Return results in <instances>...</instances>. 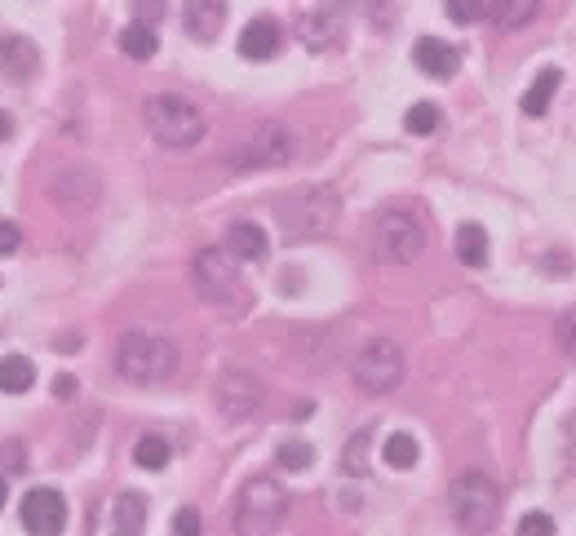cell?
<instances>
[{
  "label": "cell",
  "instance_id": "cell-23",
  "mask_svg": "<svg viewBox=\"0 0 576 536\" xmlns=\"http://www.w3.org/2000/svg\"><path fill=\"white\" fill-rule=\"evenodd\" d=\"M457 257H461V266H483V262H488V231H483L479 222L457 226Z\"/></svg>",
  "mask_w": 576,
  "mask_h": 536
},
{
  "label": "cell",
  "instance_id": "cell-17",
  "mask_svg": "<svg viewBox=\"0 0 576 536\" xmlns=\"http://www.w3.org/2000/svg\"><path fill=\"white\" fill-rule=\"evenodd\" d=\"M182 23H187L191 40H213L226 23V5L222 0H191V5H182Z\"/></svg>",
  "mask_w": 576,
  "mask_h": 536
},
{
  "label": "cell",
  "instance_id": "cell-35",
  "mask_svg": "<svg viewBox=\"0 0 576 536\" xmlns=\"http://www.w3.org/2000/svg\"><path fill=\"white\" fill-rule=\"evenodd\" d=\"M18 244H23V231H18L14 222H0V253H18Z\"/></svg>",
  "mask_w": 576,
  "mask_h": 536
},
{
  "label": "cell",
  "instance_id": "cell-24",
  "mask_svg": "<svg viewBox=\"0 0 576 536\" xmlns=\"http://www.w3.org/2000/svg\"><path fill=\"white\" fill-rule=\"evenodd\" d=\"M488 18H497L501 32H519L537 18V5L532 0H501V5H488Z\"/></svg>",
  "mask_w": 576,
  "mask_h": 536
},
{
  "label": "cell",
  "instance_id": "cell-5",
  "mask_svg": "<svg viewBox=\"0 0 576 536\" xmlns=\"http://www.w3.org/2000/svg\"><path fill=\"white\" fill-rule=\"evenodd\" d=\"M116 368L120 377L138 381V386H156V381H169L178 373V346L164 342V337H147V333H125L116 350Z\"/></svg>",
  "mask_w": 576,
  "mask_h": 536
},
{
  "label": "cell",
  "instance_id": "cell-31",
  "mask_svg": "<svg viewBox=\"0 0 576 536\" xmlns=\"http://www.w3.org/2000/svg\"><path fill=\"white\" fill-rule=\"evenodd\" d=\"M519 536H554V519L541 514V510H528L519 519Z\"/></svg>",
  "mask_w": 576,
  "mask_h": 536
},
{
  "label": "cell",
  "instance_id": "cell-1",
  "mask_svg": "<svg viewBox=\"0 0 576 536\" xmlns=\"http://www.w3.org/2000/svg\"><path fill=\"white\" fill-rule=\"evenodd\" d=\"M337 191L333 187H306V191H293L275 204V222L288 240H320V235L333 231L337 222Z\"/></svg>",
  "mask_w": 576,
  "mask_h": 536
},
{
  "label": "cell",
  "instance_id": "cell-30",
  "mask_svg": "<svg viewBox=\"0 0 576 536\" xmlns=\"http://www.w3.org/2000/svg\"><path fill=\"white\" fill-rule=\"evenodd\" d=\"M554 342H559L563 355L576 359V306L572 311H563L559 319H554Z\"/></svg>",
  "mask_w": 576,
  "mask_h": 536
},
{
  "label": "cell",
  "instance_id": "cell-4",
  "mask_svg": "<svg viewBox=\"0 0 576 536\" xmlns=\"http://www.w3.org/2000/svg\"><path fill=\"white\" fill-rule=\"evenodd\" d=\"M284 514H288V492L262 474V479H249L240 488L231 510V528L235 536H271L284 523Z\"/></svg>",
  "mask_w": 576,
  "mask_h": 536
},
{
  "label": "cell",
  "instance_id": "cell-34",
  "mask_svg": "<svg viewBox=\"0 0 576 536\" xmlns=\"http://www.w3.org/2000/svg\"><path fill=\"white\" fill-rule=\"evenodd\" d=\"M0 466H5V470H23L27 466V448H23V443L9 439L5 448H0Z\"/></svg>",
  "mask_w": 576,
  "mask_h": 536
},
{
  "label": "cell",
  "instance_id": "cell-7",
  "mask_svg": "<svg viewBox=\"0 0 576 536\" xmlns=\"http://www.w3.org/2000/svg\"><path fill=\"white\" fill-rule=\"evenodd\" d=\"M373 253L390 266H408L426 253V226L413 209H386L373 226Z\"/></svg>",
  "mask_w": 576,
  "mask_h": 536
},
{
  "label": "cell",
  "instance_id": "cell-28",
  "mask_svg": "<svg viewBox=\"0 0 576 536\" xmlns=\"http://www.w3.org/2000/svg\"><path fill=\"white\" fill-rule=\"evenodd\" d=\"M280 466L293 470V474L311 470L315 466V448H311V443H302V439H288L284 448H280Z\"/></svg>",
  "mask_w": 576,
  "mask_h": 536
},
{
  "label": "cell",
  "instance_id": "cell-26",
  "mask_svg": "<svg viewBox=\"0 0 576 536\" xmlns=\"http://www.w3.org/2000/svg\"><path fill=\"white\" fill-rule=\"evenodd\" d=\"M382 452H386V466H390V470H413V466H417V457H421L417 439H413V435H404V430H399V435H390Z\"/></svg>",
  "mask_w": 576,
  "mask_h": 536
},
{
  "label": "cell",
  "instance_id": "cell-22",
  "mask_svg": "<svg viewBox=\"0 0 576 536\" xmlns=\"http://www.w3.org/2000/svg\"><path fill=\"white\" fill-rule=\"evenodd\" d=\"M120 54H129L133 63H151L156 58V49H160V40H156V32H151L147 23H129L125 32H120Z\"/></svg>",
  "mask_w": 576,
  "mask_h": 536
},
{
  "label": "cell",
  "instance_id": "cell-19",
  "mask_svg": "<svg viewBox=\"0 0 576 536\" xmlns=\"http://www.w3.org/2000/svg\"><path fill=\"white\" fill-rule=\"evenodd\" d=\"M147 523V501L138 492H120L116 497V519H111V536H142Z\"/></svg>",
  "mask_w": 576,
  "mask_h": 536
},
{
  "label": "cell",
  "instance_id": "cell-27",
  "mask_svg": "<svg viewBox=\"0 0 576 536\" xmlns=\"http://www.w3.org/2000/svg\"><path fill=\"white\" fill-rule=\"evenodd\" d=\"M404 125H408V133L426 138V133H435L439 125H444V111H439L435 102H413V107H408V116H404Z\"/></svg>",
  "mask_w": 576,
  "mask_h": 536
},
{
  "label": "cell",
  "instance_id": "cell-18",
  "mask_svg": "<svg viewBox=\"0 0 576 536\" xmlns=\"http://www.w3.org/2000/svg\"><path fill=\"white\" fill-rule=\"evenodd\" d=\"M226 249L235 257H244V262H262L266 253H271V240H266V231L257 222H231V231H226Z\"/></svg>",
  "mask_w": 576,
  "mask_h": 536
},
{
  "label": "cell",
  "instance_id": "cell-13",
  "mask_svg": "<svg viewBox=\"0 0 576 536\" xmlns=\"http://www.w3.org/2000/svg\"><path fill=\"white\" fill-rule=\"evenodd\" d=\"M102 191L98 173L89 169V164H71V169H63L54 178V200L67 204V209H85V204H94Z\"/></svg>",
  "mask_w": 576,
  "mask_h": 536
},
{
  "label": "cell",
  "instance_id": "cell-36",
  "mask_svg": "<svg viewBox=\"0 0 576 536\" xmlns=\"http://www.w3.org/2000/svg\"><path fill=\"white\" fill-rule=\"evenodd\" d=\"M76 377L71 373H63V377H54V399H76Z\"/></svg>",
  "mask_w": 576,
  "mask_h": 536
},
{
  "label": "cell",
  "instance_id": "cell-33",
  "mask_svg": "<svg viewBox=\"0 0 576 536\" xmlns=\"http://www.w3.org/2000/svg\"><path fill=\"white\" fill-rule=\"evenodd\" d=\"M448 18H457V23H475V18H488V5H475V0H448Z\"/></svg>",
  "mask_w": 576,
  "mask_h": 536
},
{
  "label": "cell",
  "instance_id": "cell-6",
  "mask_svg": "<svg viewBox=\"0 0 576 536\" xmlns=\"http://www.w3.org/2000/svg\"><path fill=\"white\" fill-rule=\"evenodd\" d=\"M191 284L204 302L213 306H235L244 302V280H240V257L231 249H200L191 262Z\"/></svg>",
  "mask_w": 576,
  "mask_h": 536
},
{
  "label": "cell",
  "instance_id": "cell-37",
  "mask_svg": "<svg viewBox=\"0 0 576 536\" xmlns=\"http://www.w3.org/2000/svg\"><path fill=\"white\" fill-rule=\"evenodd\" d=\"M9 133H14V116H9V111H0V142H9Z\"/></svg>",
  "mask_w": 576,
  "mask_h": 536
},
{
  "label": "cell",
  "instance_id": "cell-39",
  "mask_svg": "<svg viewBox=\"0 0 576 536\" xmlns=\"http://www.w3.org/2000/svg\"><path fill=\"white\" fill-rule=\"evenodd\" d=\"M5 497H9V488H5V479H0V510H5Z\"/></svg>",
  "mask_w": 576,
  "mask_h": 536
},
{
  "label": "cell",
  "instance_id": "cell-3",
  "mask_svg": "<svg viewBox=\"0 0 576 536\" xmlns=\"http://www.w3.org/2000/svg\"><path fill=\"white\" fill-rule=\"evenodd\" d=\"M448 505H452V519H457L466 532L488 536L501 519V488L483 470H466V474L452 479Z\"/></svg>",
  "mask_w": 576,
  "mask_h": 536
},
{
  "label": "cell",
  "instance_id": "cell-11",
  "mask_svg": "<svg viewBox=\"0 0 576 536\" xmlns=\"http://www.w3.org/2000/svg\"><path fill=\"white\" fill-rule=\"evenodd\" d=\"M23 528L32 536H63L67 528V501L54 488H32L23 497Z\"/></svg>",
  "mask_w": 576,
  "mask_h": 536
},
{
  "label": "cell",
  "instance_id": "cell-21",
  "mask_svg": "<svg viewBox=\"0 0 576 536\" xmlns=\"http://www.w3.org/2000/svg\"><path fill=\"white\" fill-rule=\"evenodd\" d=\"M36 381V364L27 355H5L0 359V390L5 395H27Z\"/></svg>",
  "mask_w": 576,
  "mask_h": 536
},
{
  "label": "cell",
  "instance_id": "cell-10",
  "mask_svg": "<svg viewBox=\"0 0 576 536\" xmlns=\"http://www.w3.org/2000/svg\"><path fill=\"white\" fill-rule=\"evenodd\" d=\"M213 399H218V412L226 421H249L257 408H262L266 399V386L257 381V373H244V368H231V373H222L218 390H213Z\"/></svg>",
  "mask_w": 576,
  "mask_h": 536
},
{
  "label": "cell",
  "instance_id": "cell-38",
  "mask_svg": "<svg viewBox=\"0 0 576 536\" xmlns=\"http://www.w3.org/2000/svg\"><path fill=\"white\" fill-rule=\"evenodd\" d=\"M568 470H576V443L568 448Z\"/></svg>",
  "mask_w": 576,
  "mask_h": 536
},
{
  "label": "cell",
  "instance_id": "cell-25",
  "mask_svg": "<svg viewBox=\"0 0 576 536\" xmlns=\"http://www.w3.org/2000/svg\"><path fill=\"white\" fill-rule=\"evenodd\" d=\"M169 457H173V452H169V439H164V435H142L138 448H133V461H138L142 470H164V466H169Z\"/></svg>",
  "mask_w": 576,
  "mask_h": 536
},
{
  "label": "cell",
  "instance_id": "cell-2",
  "mask_svg": "<svg viewBox=\"0 0 576 536\" xmlns=\"http://www.w3.org/2000/svg\"><path fill=\"white\" fill-rule=\"evenodd\" d=\"M142 120H147V133L160 142V147H195L204 138V116L191 98L182 94H151L142 102Z\"/></svg>",
  "mask_w": 576,
  "mask_h": 536
},
{
  "label": "cell",
  "instance_id": "cell-8",
  "mask_svg": "<svg viewBox=\"0 0 576 536\" xmlns=\"http://www.w3.org/2000/svg\"><path fill=\"white\" fill-rule=\"evenodd\" d=\"M293 160V133H288L284 125H257L249 129L240 142L231 147V156H226V164H231L235 173H253V169H275V164H288Z\"/></svg>",
  "mask_w": 576,
  "mask_h": 536
},
{
  "label": "cell",
  "instance_id": "cell-9",
  "mask_svg": "<svg viewBox=\"0 0 576 536\" xmlns=\"http://www.w3.org/2000/svg\"><path fill=\"white\" fill-rule=\"evenodd\" d=\"M351 377L364 395H390L404 381V350L390 342V337H377V342H368L351 359Z\"/></svg>",
  "mask_w": 576,
  "mask_h": 536
},
{
  "label": "cell",
  "instance_id": "cell-32",
  "mask_svg": "<svg viewBox=\"0 0 576 536\" xmlns=\"http://www.w3.org/2000/svg\"><path fill=\"white\" fill-rule=\"evenodd\" d=\"M173 532H178V536H200V532H204L200 510H191V505H182V510L173 514Z\"/></svg>",
  "mask_w": 576,
  "mask_h": 536
},
{
  "label": "cell",
  "instance_id": "cell-16",
  "mask_svg": "<svg viewBox=\"0 0 576 536\" xmlns=\"http://www.w3.org/2000/svg\"><path fill=\"white\" fill-rule=\"evenodd\" d=\"M240 54L249 58V63L275 58L280 54V23H275V18H253V23L240 32Z\"/></svg>",
  "mask_w": 576,
  "mask_h": 536
},
{
  "label": "cell",
  "instance_id": "cell-15",
  "mask_svg": "<svg viewBox=\"0 0 576 536\" xmlns=\"http://www.w3.org/2000/svg\"><path fill=\"white\" fill-rule=\"evenodd\" d=\"M40 71V49L32 45L27 36H5L0 40V76L14 80V85H23V80H32Z\"/></svg>",
  "mask_w": 576,
  "mask_h": 536
},
{
  "label": "cell",
  "instance_id": "cell-12",
  "mask_svg": "<svg viewBox=\"0 0 576 536\" xmlns=\"http://www.w3.org/2000/svg\"><path fill=\"white\" fill-rule=\"evenodd\" d=\"M297 36L311 54H328V49L342 45V9L333 5H315V9H302L297 18Z\"/></svg>",
  "mask_w": 576,
  "mask_h": 536
},
{
  "label": "cell",
  "instance_id": "cell-20",
  "mask_svg": "<svg viewBox=\"0 0 576 536\" xmlns=\"http://www.w3.org/2000/svg\"><path fill=\"white\" fill-rule=\"evenodd\" d=\"M563 85V71L559 67H545L537 80H532L528 85V94H523V116H545V111H550V98H554V89Z\"/></svg>",
  "mask_w": 576,
  "mask_h": 536
},
{
  "label": "cell",
  "instance_id": "cell-29",
  "mask_svg": "<svg viewBox=\"0 0 576 536\" xmlns=\"http://www.w3.org/2000/svg\"><path fill=\"white\" fill-rule=\"evenodd\" d=\"M342 470H346V474H364V470H368V430H359V435L346 443Z\"/></svg>",
  "mask_w": 576,
  "mask_h": 536
},
{
  "label": "cell",
  "instance_id": "cell-14",
  "mask_svg": "<svg viewBox=\"0 0 576 536\" xmlns=\"http://www.w3.org/2000/svg\"><path fill=\"white\" fill-rule=\"evenodd\" d=\"M413 63H417L421 76H430V80H452V76H457V67H461V54L448 45V40L421 36L413 45Z\"/></svg>",
  "mask_w": 576,
  "mask_h": 536
}]
</instances>
